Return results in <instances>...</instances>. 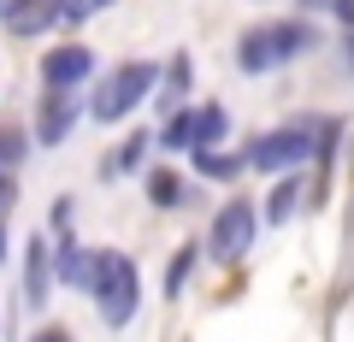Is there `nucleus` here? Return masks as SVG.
Instances as JSON below:
<instances>
[{
	"label": "nucleus",
	"mask_w": 354,
	"mask_h": 342,
	"mask_svg": "<svg viewBox=\"0 0 354 342\" xmlns=\"http://www.w3.org/2000/svg\"><path fill=\"white\" fill-rule=\"evenodd\" d=\"M88 295L101 307L106 325H130L136 319V301H142V283H136V266H130L124 254H95V266H88Z\"/></svg>",
	"instance_id": "1"
},
{
	"label": "nucleus",
	"mask_w": 354,
	"mask_h": 342,
	"mask_svg": "<svg viewBox=\"0 0 354 342\" xmlns=\"http://www.w3.org/2000/svg\"><path fill=\"white\" fill-rule=\"evenodd\" d=\"M319 148V118H301V124H283V130H266V136L248 142L242 165L254 171H301Z\"/></svg>",
	"instance_id": "2"
},
{
	"label": "nucleus",
	"mask_w": 354,
	"mask_h": 342,
	"mask_svg": "<svg viewBox=\"0 0 354 342\" xmlns=\"http://www.w3.org/2000/svg\"><path fill=\"white\" fill-rule=\"evenodd\" d=\"M301 48H307V24H254L236 41V65L248 77H260V71H278L283 59H295Z\"/></svg>",
	"instance_id": "3"
},
{
	"label": "nucleus",
	"mask_w": 354,
	"mask_h": 342,
	"mask_svg": "<svg viewBox=\"0 0 354 342\" xmlns=\"http://www.w3.org/2000/svg\"><path fill=\"white\" fill-rule=\"evenodd\" d=\"M153 77H160V71H153L148 59H130V65H118V71L101 83V89H95V118H101V124H118V118H124L130 106H136L142 95L153 89Z\"/></svg>",
	"instance_id": "4"
},
{
	"label": "nucleus",
	"mask_w": 354,
	"mask_h": 342,
	"mask_svg": "<svg viewBox=\"0 0 354 342\" xmlns=\"http://www.w3.org/2000/svg\"><path fill=\"white\" fill-rule=\"evenodd\" d=\"M254 225H260V213H254L248 201H230L225 213L213 218V236H207V248H213V260H242L254 242Z\"/></svg>",
	"instance_id": "5"
},
{
	"label": "nucleus",
	"mask_w": 354,
	"mask_h": 342,
	"mask_svg": "<svg viewBox=\"0 0 354 342\" xmlns=\"http://www.w3.org/2000/svg\"><path fill=\"white\" fill-rule=\"evenodd\" d=\"M88 71H95V53L77 48V41H65V48H53L48 59H41V77H48V89H65V95H71Z\"/></svg>",
	"instance_id": "6"
},
{
	"label": "nucleus",
	"mask_w": 354,
	"mask_h": 342,
	"mask_svg": "<svg viewBox=\"0 0 354 342\" xmlns=\"http://www.w3.org/2000/svg\"><path fill=\"white\" fill-rule=\"evenodd\" d=\"M77 106L65 89H48V106H41V142H65V130H71Z\"/></svg>",
	"instance_id": "7"
},
{
	"label": "nucleus",
	"mask_w": 354,
	"mask_h": 342,
	"mask_svg": "<svg viewBox=\"0 0 354 342\" xmlns=\"http://www.w3.org/2000/svg\"><path fill=\"white\" fill-rule=\"evenodd\" d=\"M53 18H59V0H18L6 24H12L18 36H36V30H48V24H53Z\"/></svg>",
	"instance_id": "8"
},
{
	"label": "nucleus",
	"mask_w": 354,
	"mask_h": 342,
	"mask_svg": "<svg viewBox=\"0 0 354 342\" xmlns=\"http://www.w3.org/2000/svg\"><path fill=\"white\" fill-rule=\"evenodd\" d=\"M218 136H225V106H218V101L195 106V153H207Z\"/></svg>",
	"instance_id": "9"
},
{
	"label": "nucleus",
	"mask_w": 354,
	"mask_h": 342,
	"mask_svg": "<svg viewBox=\"0 0 354 342\" xmlns=\"http://www.w3.org/2000/svg\"><path fill=\"white\" fill-rule=\"evenodd\" d=\"M295 201H301V171H295V178H283L278 189H272V201H266V213H272V225H283V218L295 213Z\"/></svg>",
	"instance_id": "10"
},
{
	"label": "nucleus",
	"mask_w": 354,
	"mask_h": 342,
	"mask_svg": "<svg viewBox=\"0 0 354 342\" xmlns=\"http://www.w3.org/2000/svg\"><path fill=\"white\" fill-rule=\"evenodd\" d=\"M48 295V242H30V301Z\"/></svg>",
	"instance_id": "11"
},
{
	"label": "nucleus",
	"mask_w": 354,
	"mask_h": 342,
	"mask_svg": "<svg viewBox=\"0 0 354 342\" xmlns=\"http://www.w3.org/2000/svg\"><path fill=\"white\" fill-rule=\"evenodd\" d=\"M165 148H195V113H177L171 124H165Z\"/></svg>",
	"instance_id": "12"
},
{
	"label": "nucleus",
	"mask_w": 354,
	"mask_h": 342,
	"mask_svg": "<svg viewBox=\"0 0 354 342\" xmlns=\"http://www.w3.org/2000/svg\"><path fill=\"white\" fill-rule=\"evenodd\" d=\"M195 165H201L207 178H236V171H242V160H230V153H213V148L195 153Z\"/></svg>",
	"instance_id": "13"
},
{
	"label": "nucleus",
	"mask_w": 354,
	"mask_h": 342,
	"mask_svg": "<svg viewBox=\"0 0 354 342\" xmlns=\"http://www.w3.org/2000/svg\"><path fill=\"white\" fill-rule=\"evenodd\" d=\"M101 6H113V0H59V18L65 24H83V18H95Z\"/></svg>",
	"instance_id": "14"
},
{
	"label": "nucleus",
	"mask_w": 354,
	"mask_h": 342,
	"mask_svg": "<svg viewBox=\"0 0 354 342\" xmlns=\"http://www.w3.org/2000/svg\"><path fill=\"white\" fill-rule=\"evenodd\" d=\"M18 160H24V136L18 130H0V171H12Z\"/></svg>",
	"instance_id": "15"
},
{
	"label": "nucleus",
	"mask_w": 354,
	"mask_h": 342,
	"mask_svg": "<svg viewBox=\"0 0 354 342\" xmlns=\"http://www.w3.org/2000/svg\"><path fill=\"white\" fill-rule=\"evenodd\" d=\"M189 266H195V248H183V254H177V260H171V272H165V289H183V278H189Z\"/></svg>",
	"instance_id": "16"
},
{
	"label": "nucleus",
	"mask_w": 354,
	"mask_h": 342,
	"mask_svg": "<svg viewBox=\"0 0 354 342\" xmlns=\"http://www.w3.org/2000/svg\"><path fill=\"white\" fill-rule=\"evenodd\" d=\"M148 195H153V201H177V178H171V171H153V178H148Z\"/></svg>",
	"instance_id": "17"
},
{
	"label": "nucleus",
	"mask_w": 354,
	"mask_h": 342,
	"mask_svg": "<svg viewBox=\"0 0 354 342\" xmlns=\"http://www.w3.org/2000/svg\"><path fill=\"white\" fill-rule=\"evenodd\" d=\"M142 148H148V136H130L124 148H118V160H113V171H130V165L142 160Z\"/></svg>",
	"instance_id": "18"
},
{
	"label": "nucleus",
	"mask_w": 354,
	"mask_h": 342,
	"mask_svg": "<svg viewBox=\"0 0 354 342\" xmlns=\"http://www.w3.org/2000/svg\"><path fill=\"white\" fill-rule=\"evenodd\" d=\"M183 83H189V59L177 53V59H171V77H165V95H183Z\"/></svg>",
	"instance_id": "19"
},
{
	"label": "nucleus",
	"mask_w": 354,
	"mask_h": 342,
	"mask_svg": "<svg viewBox=\"0 0 354 342\" xmlns=\"http://www.w3.org/2000/svg\"><path fill=\"white\" fill-rule=\"evenodd\" d=\"M12 195H18V183H12V171H0V207H12Z\"/></svg>",
	"instance_id": "20"
},
{
	"label": "nucleus",
	"mask_w": 354,
	"mask_h": 342,
	"mask_svg": "<svg viewBox=\"0 0 354 342\" xmlns=\"http://www.w3.org/2000/svg\"><path fill=\"white\" fill-rule=\"evenodd\" d=\"M30 342H71V336H65L59 325H48V330H36V336H30Z\"/></svg>",
	"instance_id": "21"
},
{
	"label": "nucleus",
	"mask_w": 354,
	"mask_h": 342,
	"mask_svg": "<svg viewBox=\"0 0 354 342\" xmlns=\"http://www.w3.org/2000/svg\"><path fill=\"white\" fill-rule=\"evenodd\" d=\"M12 6H18V0H0V18H12Z\"/></svg>",
	"instance_id": "22"
},
{
	"label": "nucleus",
	"mask_w": 354,
	"mask_h": 342,
	"mask_svg": "<svg viewBox=\"0 0 354 342\" xmlns=\"http://www.w3.org/2000/svg\"><path fill=\"white\" fill-rule=\"evenodd\" d=\"M348 65H354V36H348Z\"/></svg>",
	"instance_id": "23"
},
{
	"label": "nucleus",
	"mask_w": 354,
	"mask_h": 342,
	"mask_svg": "<svg viewBox=\"0 0 354 342\" xmlns=\"http://www.w3.org/2000/svg\"><path fill=\"white\" fill-rule=\"evenodd\" d=\"M0 248H6V242H0Z\"/></svg>",
	"instance_id": "24"
}]
</instances>
